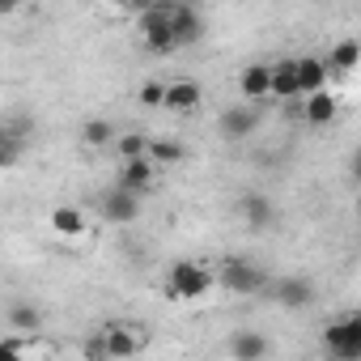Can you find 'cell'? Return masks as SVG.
<instances>
[{
	"instance_id": "6da1fadb",
	"label": "cell",
	"mask_w": 361,
	"mask_h": 361,
	"mask_svg": "<svg viewBox=\"0 0 361 361\" xmlns=\"http://www.w3.org/2000/svg\"><path fill=\"white\" fill-rule=\"evenodd\" d=\"M213 285H217V276H213L204 264H196V259H178V264H170V272H166V293H170L174 302L209 298Z\"/></svg>"
},
{
	"instance_id": "7a4b0ae2",
	"label": "cell",
	"mask_w": 361,
	"mask_h": 361,
	"mask_svg": "<svg viewBox=\"0 0 361 361\" xmlns=\"http://www.w3.org/2000/svg\"><path fill=\"white\" fill-rule=\"evenodd\" d=\"M170 5H174V0H157L149 13H140V18H136L145 47H149V51H157V56H170L174 47H183V43H178V35H174V26H170Z\"/></svg>"
},
{
	"instance_id": "3957f363",
	"label": "cell",
	"mask_w": 361,
	"mask_h": 361,
	"mask_svg": "<svg viewBox=\"0 0 361 361\" xmlns=\"http://www.w3.org/2000/svg\"><path fill=\"white\" fill-rule=\"evenodd\" d=\"M323 348L340 361H357L361 357V310L340 314L327 331H323Z\"/></svg>"
},
{
	"instance_id": "277c9868",
	"label": "cell",
	"mask_w": 361,
	"mask_h": 361,
	"mask_svg": "<svg viewBox=\"0 0 361 361\" xmlns=\"http://www.w3.org/2000/svg\"><path fill=\"white\" fill-rule=\"evenodd\" d=\"M217 281H221L230 293H264V289L272 285L264 268H255L251 259H238V255L221 259V272H217Z\"/></svg>"
},
{
	"instance_id": "5b68a950",
	"label": "cell",
	"mask_w": 361,
	"mask_h": 361,
	"mask_svg": "<svg viewBox=\"0 0 361 361\" xmlns=\"http://www.w3.org/2000/svg\"><path fill=\"white\" fill-rule=\"evenodd\" d=\"M98 209H102V221L106 226H132L136 217H140V192H128V188H111L102 200H98Z\"/></svg>"
},
{
	"instance_id": "8992f818",
	"label": "cell",
	"mask_w": 361,
	"mask_h": 361,
	"mask_svg": "<svg viewBox=\"0 0 361 361\" xmlns=\"http://www.w3.org/2000/svg\"><path fill=\"white\" fill-rule=\"evenodd\" d=\"M268 298H272L276 306H285V310H302V306L314 302V285H310L306 276H276V281L268 285Z\"/></svg>"
},
{
	"instance_id": "52a82bcc",
	"label": "cell",
	"mask_w": 361,
	"mask_h": 361,
	"mask_svg": "<svg viewBox=\"0 0 361 361\" xmlns=\"http://www.w3.org/2000/svg\"><path fill=\"white\" fill-rule=\"evenodd\" d=\"M170 26H174V35H178V43H183V47L200 43V39H204L200 5H183V0H174V5H170Z\"/></svg>"
},
{
	"instance_id": "ba28073f",
	"label": "cell",
	"mask_w": 361,
	"mask_h": 361,
	"mask_svg": "<svg viewBox=\"0 0 361 361\" xmlns=\"http://www.w3.org/2000/svg\"><path fill=\"white\" fill-rule=\"evenodd\" d=\"M238 213H243V221H247V230H255V234H264V230H272L276 226V204L264 196V192H247L243 200H238Z\"/></svg>"
},
{
	"instance_id": "9c48e42d",
	"label": "cell",
	"mask_w": 361,
	"mask_h": 361,
	"mask_svg": "<svg viewBox=\"0 0 361 361\" xmlns=\"http://www.w3.org/2000/svg\"><path fill=\"white\" fill-rule=\"evenodd\" d=\"M217 128H221L226 140H247V136L259 128V111H255V106H230V111H221Z\"/></svg>"
},
{
	"instance_id": "30bf717a",
	"label": "cell",
	"mask_w": 361,
	"mask_h": 361,
	"mask_svg": "<svg viewBox=\"0 0 361 361\" xmlns=\"http://www.w3.org/2000/svg\"><path fill=\"white\" fill-rule=\"evenodd\" d=\"M336 115H340V102H336V94H327V90H314V94H306V98H302V119H306L310 128H327Z\"/></svg>"
},
{
	"instance_id": "8fae6325",
	"label": "cell",
	"mask_w": 361,
	"mask_h": 361,
	"mask_svg": "<svg viewBox=\"0 0 361 361\" xmlns=\"http://www.w3.org/2000/svg\"><path fill=\"white\" fill-rule=\"evenodd\" d=\"M102 336H106L111 357H136V353L145 348V336H140L132 323H106V327H102Z\"/></svg>"
},
{
	"instance_id": "7c38bea8",
	"label": "cell",
	"mask_w": 361,
	"mask_h": 361,
	"mask_svg": "<svg viewBox=\"0 0 361 361\" xmlns=\"http://www.w3.org/2000/svg\"><path fill=\"white\" fill-rule=\"evenodd\" d=\"M238 90L247 102H264L272 98V64H247L243 77H238Z\"/></svg>"
},
{
	"instance_id": "4fadbf2b",
	"label": "cell",
	"mask_w": 361,
	"mask_h": 361,
	"mask_svg": "<svg viewBox=\"0 0 361 361\" xmlns=\"http://www.w3.org/2000/svg\"><path fill=\"white\" fill-rule=\"evenodd\" d=\"M272 98H281V102H293V98H302L298 60H276V64H272Z\"/></svg>"
},
{
	"instance_id": "5bb4252c",
	"label": "cell",
	"mask_w": 361,
	"mask_h": 361,
	"mask_svg": "<svg viewBox=\"0 0 361 361\" xmlns=\"http://www.w3.org/2000/svg\"><path fill=\"white\" fill-rule=\"evenodd\" d=\"M119 188L145 196V192L153 188V157H132V161H123V166H119Z\"/></svg>"
},
{
	"instance_id": "9a60e30c",
	"label": "cell",
	"mask_w": 361,
	"mask_h": 361,
	"mask_svg": "<svg viewBox=\"0 0 361 361\" xmlns=\"http://www.w3.org/2000/svg\"><path fill=\"white\" fill-rule=\"evenodd\" d=\"M226 348H230L238 361H259V357H268V353H272V340H268V336H259V331H234Z\"/></svg>"
},
{
	"instance_id": "2e32d148",
	"label": "cell",
	"mask_w": 361,
	"mask_h": 361,
	"mask_svg": "<svg viewBox=\"0 0 361 361\" xmlns=\"http://www.w3.org/2000/svg\"><path fill=\"white\" fill-rule=\"evenodd\" d=\"M200 98H204V94H200V85H196V81H188V77L166 85V111L188 115V111H196V106H200Z\"/></svg>"
},
{
	"instance_id": "e0dca14e",
	"label": "cell",
	"mask_w": 361,
	"mask_h": 361,
	"mask_svg": "<svg viewBox=\"0 0 361 361\" xmlns=\"http://www.w3.org/2000/svg\"><path fill=\"white\" fill-rule=\"evenodd\" d=\"M327 77H331V64L319 60V56H302L298 60V81H302V98L314 94V90H327Z\"/></svg>"
},
{
	"instance_id": "ac0fdd59",
	"label": "cell",
	"mask_w": 361,
	"mask_h": 361,
	"mask_svg": "<svg viewBox=\"0 0 361 361\" xmlns=\"http://www.w3.org/2000/svg\"><path fill=\"white\" fill-rule=\"evenodd\" d=\"M5 323H9V331H18V336H39V327H43V310H39L35 302H13L9 314H5Z\"/></svg>"
},
{
	"instance_id": "d6986e66",
	"label": "cell",
	"mask_w": 361,
	"mask_h": 361,
	"mask_svg": "<svg viewBox=\"0 0 361 361\" xmlns=\"http://www.w3.org/2000/svg\"><path fill=\"white\" fill-rule=\"evenodd\" d=\"M51 234L56 238H81L85 234V213L81 209H73V204H60V209H51Z\"/></svg>"
},
{
	"instance_id": "ffe728a7",
	"label": "cell",
	"mask_w": 361,
	"mask_h": 361,
	"mask_svg": "<svg viewBox=\"0 0 361 361\" xmlns=\"http://www.w3.org/2000/svg\"><path fill=\"white\" fill-rule=\"evenodd\" d=\"M327 64H331L336 77L348 73V68H357V64H361V43H357V39H340V43L327 51Z\"/></svg>"
},
{
	"instance_id": "44dd1931",
	"label": "cell",
	"mask_w": 361,
	"mask_h": 361,
	"mask_svg": "<svg viewBox=\"0 0 361 361\" xmlns=\"http://www.w3.org/2000/svg\"><path fill=\"white\" fill-rule=\"evenodd\" d=\"M81 140H85L90 149H106V145H115L119 136H115V123H111V119H85V123H81Z\"/></svg>"
},
{
	"instance_id": "7402d4cb",
	"label": "cell",
	"mask_w": 361,
	"mask_h": 361,
	"mask_svg": "<svg viewBox=\"0 0 361 361\" xmlns=\"http://www.w3.org/2000/svg\"><path fill=\"white\" fill-rule=\"evenodd\" d=\"M149 157L157 166H178L188 157V149H183V140H149Z\"/></svg>"
},
{
	"instance_id": "603a6c76",
	"label": "cell",
	"mask_w": 361,
	"mask_h": 361,
	"mask_svg": "<svg viewBox=\"0 0 361 361\" xmlns=\"http://www.w3.org/2000/svg\"><path fill=\"white\" fill-rule=\"evenodd\" d=\"M115 153H119V161H132V157H149V140H145L140 132H123V136L115 140Z\"/></svg>"
},
{
	"instance_id": "cb8c5ba5",
	"label": "cell",
	"mask_w": 361,
	"mask_h": 361,
	"mask_svg": "<svg viewBox=\"0 0 361 361\" xmlns=\"http://www.w3.org/2000/svg\"><path fill=\"white\" fill-rule=\"evenodd\" d=\"M140 106H166V81H145L140 85Z\"/></svg>"
},
{
	"instance_id": "d4e9b609",
	"label": "cell",
	"mask_w": 361,
	"mask_h": 361,
	"mask_svg": "<svg viewBox=\"0 0 361 361\" xmlns=\"http://www.w3.org/2000/svg\"><path fill=\"white\" fill-rule=\"evenodd\" d=\"M81 353H85L90 361H102V357H111V348H106V336L98 331L94 340H85V348H81Z\"/></svg>"
},
{
	"instance_id": "484cf974",
	"label": "cell",
	"mask_w": 361,
	"mask_h": 361,
	"mask_svg": "<svg viewBox=\"0 0 361 361\" xmlns=\"http://www.w3.org/2000/svg\"><path fill=\"white\" fill-rule=\"evenodd\" d=\"M153 5H157V0H128V5H123V9H128V13H136V18H140V13H149V9H153Z\"/></svg>"
},
{
	"instance_id": "4316f807",
	"label": "cell",
	"mask_w": 361,
	"mask_h": 361,
	"mask_svg": "<svg viewBox=\"0 0 361 361\" xmlns=\"http://www.w3.org/2000/svg\"><path fill=\"white\" fill-rule=\"evenodd\" d=\"M22 9V0H0V18H18Z\"/></svg>"
},
{
	"instance_id": "83f0119b",
	"label": "cell",
	"mask_w": 361,
	"mask_h": 361,
	"mask_svg": "<svg viewBox=\"0 0 361 361\" xmlns=\"http://www.w3.org/2000/svg\"><path fill=\"white\" fill-rule=\"evenodd\" d=\"M348 170H353V178L361 183V149H353V161H348Z\"/></svg>"
},
{
	"instance_id": "f1b7e54d",
	"label": "cell",
	"mask_w": 361,
	"mask_h": 361,
	"mask_svg": "<svg viewBox=\"0 0 361 361\" xmlns=\"http://www.w3.org/2000/svg\"><path fill=\"white\" fill-rule=\"evenodd\" d=\"M102 5H111V9H123V5H128V0H102Z\"/></svg>"
},
{
	"instance_id": "f546056e",
	"label": "cell",
	"mask_w": 361,
	"mask_h": 361,
	"mask_svg": "<svg viewBox=\"0 0 361 361\" xmlns=\"http://www.w3.org/2000/svg\"><path fill=\"white\" fill-rule=\"evenodd\" d=\"M183 5H204V0H183Z\"/></svg>"
}]
</instances>
